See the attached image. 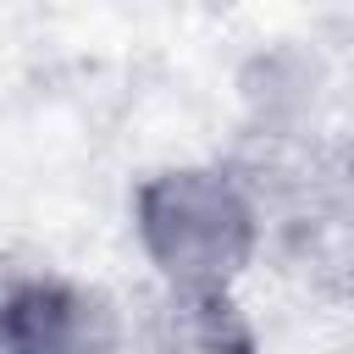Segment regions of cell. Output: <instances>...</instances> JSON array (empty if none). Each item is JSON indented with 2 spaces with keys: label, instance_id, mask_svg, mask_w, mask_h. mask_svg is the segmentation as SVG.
<instances>
[{
  "label": "cell",
  "instance_id": "1",
  "mask_svg": "<svg viewBox=\"0 0 354 354\" xmlns=\"http://www.w3.org/2000/svg\"><path fill=\"white\" fill-rule=\"evenodd\" d=\"M144 249L194 293L221 288L254 243V210L221 171H166L138 194Z\"/></svg>",
  "mask_w": 354,
  "mask_h": 354
},
{
  "label": "cell",
  "instance_id": "2",
  "mask_svg": "<svg viewBox=\"0 0 354 354\" xmlns=\"http://www.w3.org/2000/svg\"><path fill=\"white\" fill-rule=\"evenodd\" d=\"M304 227V254H315V271L354 299V171H337L332 188H315Z\"/></svg>",
  "mask_w": 354,
  "mask_h": 354
},
{
  "label": "cell",
  "instance_id": "3",
  "mask_svg": "<svg viewBox=\"0 0 354 354\" xmlns=\"http://www.w3.org/2000/svg\"><path fill=\"white\" fill-rule=\"evenodd\" d=\"M6 310H11V315H6L0 337H11V343H28V348L44 343V348H55V343H83V337H88L83 304L66 299V293H55V288H28V293H17Z\"/></svg>",
  "mask_w": 354,
  "mask_h": 354
}]
</instances>
